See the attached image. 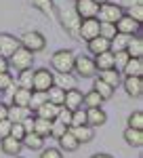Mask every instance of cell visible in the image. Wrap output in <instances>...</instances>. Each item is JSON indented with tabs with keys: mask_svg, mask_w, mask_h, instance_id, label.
Listing matches in <instances>:
<instances>
[{
	"mask_svg": "<svg viewBox=\"0 0 143 158\" xmlns=\"http://www.w3.org/2000/svg\"><path fill=\"white\" fill-rule=\"evenodd\" d=\"M63 99H65V91L59 89V86H51L47 91V101L57 106V108H63Z\"/></svg>",
	"mask_w": 143,
	"mask_h": 158,
	"instance_id": "27",
	"label": "cell"
},
{
	"mask_svg": "<svg viewBox=\"0 0 143 158\" xmlns=\"http://www.w3.org/2000/svg\"><path fill=\"white\" fill-rule=\"evenodd\" d=\"M120 74H124V78L126 76H137V78H141V74H143V61L141 59H129L126 61V65L122 68V72Z\"/></svg>",
	"mask_w": 143,
	"mask_h": 158,
	"instance_id": "22",
	"label": "cell"
},
{
	"mask_svg": "<svg viewBox=\"0 0 143 158\" xmlns=\"http://www.w3.org/2000/svg\"><path fill=\"white\" fill-rule=\"evenodd\" d=\"M122 15H124V6H122V4H116V2H101L95 19L99 23H116Z\"/></svg>",
	"mask_w": 143,
	"mask_h": 158,
	"instance_id": "3",
	"label": "cell"
},
{
	"mask_svg": "<svg viewBox=\"0 0 143 158\" xmlns=\"http://www.w3.org/2000/svg\"><path fill=\"white\" fill-rule=\"evenodd\" d=\"M11 127H13V122L9 120V118H6V120H0V139L11 135Z\"/></svg>",
	"mask_w": 143,
	"mask_h": 158,
	"instance_id": "47",
	"label": "cell"
},
{
	"mask_svg": "<svg viewBox=\"0 0 143 158\" xmlns=\"http://www.w3.org/2000/svg\"><path fill=\"white\" fill-rule=\"evenodd\" d=\"M116 30H118V34H124V36H135V34H139V23L124 13L116 21Z\"/></svg>",
	"mask_w": 143,
	"mask_h": 158,
	"instance_id": "11",
	"label": "cell"
},
{
	"mask_svg": "<svg viewBox=\"0 0 143 158\" xmlns=\"http://www.w3.org/2000/svg\"><path fill=\"white\" fill-rule=\"evenodd\" d=\"M55 86H59L63 91L76 89V78H74L72 74H57V76H55Z\"/></svg>",
	"mask_w": 143,
	"mask_h": 158,
	"instance_id": "31",
	"label": "cell"
},
{
	"mask_svg": "<svg viewBox=\"0 0 143 158\" xmlns=\"http://www.w3.org/2000/svg\"><path fill=\"white\" fill-rule=\"evenodd\" d=\"M9 72V59L0 57V74H6Z\"/></svg>",
	"mask_w": 143,
	"mask_h": 158,
	"instance_id": "49",
	"label": "cell"
},
{
	"mask_svg": "<svg viewBox=\"0 0 143 158\" xmlns=\"http://www.w3.org/2000/svg\"><path fill=\"white\" fill-rule=\"evenodd\" d=\"M57 122H61V124H65L67 129H70V122H72V112L65 108H59V112H57V118H55Z\"/></svg>",
	"mask_w": 143,
	"mask_h": 158,
	"instance_id": "44",
	"label": "cell"
},
{
	"mask_svg": "<svg viewBox=\"0 0 143 158\" xmlns=\"http://www.w3.org/2000/svg\"><path fill=\"white\" fill-rule=\"evenodd\" d=\"M40 158H63L59 148H42V154Z\"/></svg>",
	"mask_w": 143,
	"mask_h": 158,
	"instance_id": "46",
	"label": "cell"
},
{
	"mask_svg": "<svg viewBox=\"0 0 143 158\" xmlns=\"http://www.w3.org/2000/svg\"><path fill=\"white\" fill-rule=\"evenodd\" d=\"M93 2H97V4H101V2H107V0H93Z\"/></svg>",
	"mask_w": 143,
	"mask_h": 158,
	"instance_id": "51",
	"label": "cell"
},
{
	"mask_svg": "<svg viewBox=\"0 0 143 158\" xmlns=\"http://www.w3.org/2000/svg\"><path fill=\"white\" fill-rule=\"evenodd\" d=\"M57 112H59V108L47 101V103H42L40 108L36 110V116L38 118H44V120H55L57 118Z\"/></svg>",
	"mask_w": 143,
	"mask_h": 158,
	"instance_id": "29",
	"label": "cell"
},
{
	"mask_svg": "<svg viewBox=\"0 0 143 158\" xmlns=\"http://www.w3.org/2000/svg\"><path fill=\"white\" fill-rule=\"evenodd\" d=\"M80 78H93L97 76V68H95V61L91 59L88 55H76V61H74V70Z\"/></svg>",
	"mask_w": 143,
	"mask_h": 158,
	"instance_id": "7",
	"label": "cell"
},
{
	"mask_svg": "<svg viewBox=\"0 0 143 158\" xmlns=\"http://www.w3.org/2000/svg\"><path fill=\"white\" fill-rule=\"evenodd\" d=\"M13 86H15V80H13V76L9 72L6 74H0V93H6V91H15V89H13Z\"/></svg>",
	"mask_w": 143,
	"mask_h": 158,
	"instance_id": "38",
	"label": "cell"
},
{
	"mask_svg": "<svg viewBox=\"0 0 143 158\" xmlns=\"http://www.w3.org/2000/svg\"><path fill=\"white\" fill-rule=\"evenodd\" d=\"M120 86H124V91H126L129 97H141L143 95V80L137 78V76H126Z\"/></svg>",
	"mask_w": 143,
	"mask_h": 158,
	"instance_id": "12",
	"label": "cell"
},
{
	"mask_svg": "<svg viewBox=\"0 0 143 158\" xmlns=\"http://www.w3.org/2000/svg\"><path fill=\"white\" fill-rule=\"evenodd\" d=\"M126 53H129V57H133V59H141V55H143V38L139 36V34H135V36L129 38Z\"/></svg>",
	"mask_w": 143,
	"mask_h": 158,
	"instance_id": "16",
	"label": "cell"
},
{
	"mask_svg": "<svg viewBox=\"0 0 143 158\" xmlns=\"http://www.w3.org/2000/svg\"><path fill=\"white\" fill-rule=\"evenodd\" d=\"M105 122H107V114L103 112V108H88L86 110V124L91 129L103 127Z\"/></svg>",
	"mask_w": 143,
	"mask_h": 158,
	"instance_id": "13",
	"label": "cell"
},
{
	"mask_svg": "<svg viewBox=\"0 0 143 158\" xmlns=\"http://www.w3.org/2000/svg\"><path fill=\"white\" fill-rule=\"evenodd\" d=\"M86 124V110H76V112H72V122L70 127H82Z\"/></svg>",
	"mask_w": 143,
	"mask_h": 158,
	"instance_id": "39",
	"label": "cell"
},
{
	"mask_svg": "<svg viewBox=\"0 0 143 158\" xmlns=\"http://www.w3.org/2000/svg\"><path fill=\"white\" fill-rule=\"evenodd\" d=\"M93 91H97V93H99V97L105 101V99H112V97H114V91H116V89H112V86L107 85V82H103L101 78H95Z\"/></svg>",
	"mask_w": 143,
	"mask_h": 158,
	"instance_id": "30",
	"label": "cell"
},
{
	"mask_svg": "<svg viewBox=\"0 0 143 158\" xmlns=\"http://www.w3.org/2000/svg\"><path fill=\"white\" fill-rule=\"evenodd\" d=\"M53 4H55V13H57V17L61 19V25H63V30L70 34L72 38H78V30H80V17H78V13L74 9V4H67V2H61V0H53Z\"/></svg>",
	"mask_w": 143,
	"mask_h": 158,
	"instance_id": "1",
	"label": "cell"
},
{
	"mask_svg": "<svg viewBox=\"0 0 143 158\" xmlns=\"http://www.w3.org/2000/svg\"><path fill=\"white\" fill-rule=\"evenodd\" d=\"M32 65H34V53L25 51L23 47H19V49L9 57V68H15V70H19V72L32 70Z\"/></svg>",
	"mask_w": 143,
	"mask_h": 158,
	"instance_id": "4",
	"label": "cell"
},
{
	"mask_svg": "<svg viewBox=\"0 0 143 158\" xmlns=\"http://www.w3.org/2000/svg\"><path fill=\"white\" fill-rule=\"evenodd\" d=\"M19 42L30 53H40V51L47 49V38L42 36L40 32H25L23 36L19 38Z\"/></svg>",
	"mask_w": 143,
	"mask_h": 158,
	"instance_id": "6",
	"label": "cell"
},
{
	"mask_svg": "<svg viewBox=\"0 0 143 158\" xmlns=\"http://www.w3.org/2000/svg\"><path fill=\"white\" fill-rule=\"evenodd\" d=\"M6 116H9V106L0 101V120H6Z\"/></svg>",
	"mask_w": 143,
	"mask_h": 158,
	"instance_id": "48",
	"label": "cell"
},
{
	"mask_svg": "<svg viewBox=\"0 0 143 158\" xmlns=\"http://www.w3.org/2000/svg\"><path fill=\"white\" fill-rule=\"evenodd\" d=\"M97 36H99V21L97 19H82L80 21V30H78V38L88 42V40H93Z\"/></svg>",
	"mask_w": 143,
	"mask_h": 158,
	"instance_id": "9",
	"label": "cell"
},
{
	"mask_svg": "<svg viewBox=\"0 0 143 158\" xmlns=\"http://www.w3.org/2000/svg\"><path fill=\"white\" fill-rule=\"evenodd\" d=\"M74 61H76L74 51L61 49V51H57V53H53L51 65H53V70H55L57 74H72V70H74Z\"/></svg>",
	"mask_w": 143,
	"mask_h": 158,
	"instance_id": "2",
	"label": "cell"
},
{
	"mask_svg": "<svg viewBox=\"0 0 143 158\" xmlns=\"http://www.w3.org/2000/svg\"><path fill=\"white\" fill-rule=\"evenodd\" d=\"M82 95L78 89H70V91H65V99H63V108L70 110V112H76V110L82 108Z\"/></svg>",
	"mask_w": 143,
	"mask_h": 158,
	"instance_id": "14",
	"label": "cell"
},
{
	"mask_svg": "<svg viewBox=\"0 0 143 158\" xmlns=\"http://www.w3.org/2000/svg\"><path fill=\"white\" fill-rule=\"evenodd\" d=\"M86 47H88V53H93V55L97 57V55H101V53H107V51H109V40L97 36V38H93V40H88Z\"/></svg>",
	"mask_w": 143,
	"mask_h": 158,
	"instance_id": "19",
	"label": "cell"
},
{
	"mask_svg": "<svg viewBox=\"0 0 143 158\" xmlns=\"http://www.w3.org/2000/svg\"><path fill=\"white\" fill-rule=\"evenodd\" d=\"M122 137H124V141L131 148H141L143 146V131H137V129H129L126 127V131H124Z\"/></svg>",
	"mask_w": 143,
	"mask_h": 158,
	"instance_id": "25",
	"label": "cell"
},
{
	"mask_svg": "<svg viewBox=\"0 0 143 158\" xmlns=\"http://www.w3.org/2000/svg\"><path fill=\"white\" fill-rule=\"evenodd\" d=\"M129 38H131V36H124V34H116V36L109 40V51H112V53H120V51H126Z\"/></svg>",
	"mask_w": 143,
	"mask_h": 158,
	"instance_id": "32",
	"label": "cell"
},
{
	"mask_svg": "<svg viewBox=\"0 0 143 158\" xmlns=\"http://www.w3.org/2000/svg\"><path fill=\"white\" fill-rule=\"evenodd\" d=\"M19 47H21L19 38L11 36V34H0V57L9 59V57H11Z\"/></svg>",
	"mask_w": 143,
	"mask_h": 158,
	"instance_id": "10",
	"label": "cell"
},
{
	"mask_svg": "<svg viewBox=\"0 0 143 158\" xmlns=\"http://www.w3.org/2000/svg\"><path fill=\"white\" fill-rule=\"evenodd\" d=\"M51 86H55V74L51 72V70H47V68L34 70L32 91H40V93H47Z\"/></svg>",
	"mask_w": 143,
	"mask_h": 158,
	"instance_id": "5",
	"label": "cell"
},
{
	"mask_svg": "<svg viewBox=\"0 0 143 158\" xmlns=\"http://www.w3.org/2000/svg\"><path fill=\"white\" fill-rule=\"evenodd\" d=\"M131 19H135L137 23L141 25L143 21V4H135V6H129V13H126Z\"/></svg>",
	"mask_w": 143,
	"mask_h": 158,
	"instance_id": "41",
	"label": "cell"
},
{
	"mask_svg": "<svg viewBox=\"0 0 143 158\" xmlns=\"http://www.w3.org/2000/svg\"><path fill=\"white\" fill-rule=\"evenodd\" d=\"M101 103H103V99L99 97L97 91H88L82 95V106H86V108H101Z\"/></svg>",
	"mask_w": 143,
	"mask_h": 158,
	"instance_id": "33",
	"label": "cell"
},
{
	"mask_svg": "<svg viewBox=\"0 0 143 158\" xmlns=\"http://www.w3.org/2000/svg\"><path fill=\"white\" fill-rule=\"evenodd\" d=\"M30 116H32V110L30 108H19V106H13V103L9 106V116L6 118L11 122H23Z\"/></svg>",
	"mask_w": 143,
	"mask_h": 158,
	"instance_id": "21",
	"label": "cell"
},
{
	"mask_svg": "<svg viewBox=\"0 0 143 158\" xmlns=\"http://www.w3.org/2000/svg\"><path fill=\"white\" fill-rule=\"evenodd\" d=\"M91 158H114L112 154H93Z\"/></svg>",
	"mask_w": 143,
	"mask_h": 158,
	"instance_id": "50",
	"label": "cell"
},
{
	"mask_svg": "<svg viewBox=\"0 0 143 158\" xmlns=\"http://www.w3.org/2000/svg\"><path fill=\"white\" fill-rule=\"evenodd\" d=\"M15 158H21V156H15Z\"/></svg>",
	"mask_w": 143,
	"mask_h": 158,
	"instance_id": "52",
	"label": "cell"
},
{
	"mask_svg": "<svg viewBox=\"0 0 143 158\" xmlns=\"http://www.w3.org/2000/svg\"><path fill=\"white\" fill-rule=\"evenodd\" d=\"M93 61H95L97 72H103V70H114V53H112V51L97 55Z\"/></svg>",
	"mask_w": 143,
	"mask_h": 158,
	"instance_id": "20",
	"label": "cell"
},
{
	"mask_svg": "<svg viewBox=\"0 0 143 158\" xmlns=\"http://www.w3.org/2000/svg\"><path fill=\"white\" fill-rule=\"evenodd\" d=\"M74 9H76L80 19H95L97 11H99V4L93 2V0H76Z\"/></svg>",
	"mask_w": 143,
	"mask_h": 158,
	"instance_id": "8",
	"label": "cell"
},
{
	"mask_svg": "<svg viewBox=\"0 0 143 158\" xmlns=\"http://www.w3.org/2000/svg\"><path fill=\"white\" fill-rule=\"evenodd\" d=\"M21 146L27 148V150H42L44 148V137L36 135L34 131L32 133H25V137L21 139Z\"/></svg>",
	"mask_w": 143,
	"mask_h": 158,
	"instance_id": "24",
	"label": "cell"
},
{
	"mask_svg": "<svg viewBox=\"0 0 143 158\" xmlns=\"http://www.w3.org/2000/svg\"><path fill=\"white\" fill-rule=\"evenodd\" d=\"M131 59L129 57V53L126 51H120V53H114V68L118 70V72H122V68L126 65V61Z\"/></svg>",
	"mask_w": 143,
	"mask_h": 158,
	"instance_id": "40",
	"label": "cell"
},
{
	"mask_svg": "<svg viewBox=\"0 0 143 158\" xmlns=\"http://www.w3.org/2000/svg\"><path fill=\"white\" fill-rule=\"evenodd\" d=\"M51 127H53V120H44V118L34 116V127H32V131H34L36 135L48 137V135H51Z\"/></svg>",
	"mask_w": 143,
	"mask_h": 158,
	"instance_id": "28",
	"label": "cell"
},
{
	"mask_svg": "<svg viewBox=\"0 0 143 158\" xmlns=\"http://www.w3.org/2000/svg\"><path fill=\"white\" fill-rule=\"evenodd\" d=\"M118 34L116 30V23H99V36L105 38V40H112V38Z\"/></svg>",
	"mask_w": 143,
	"mask_h": 158,
	"instance_id": "36",
	"label": "cell"
},
{
	"mask_svg": "<svg viewBox=\"0 0 143 158\" xmlns=\"http://www.w3.org/2000/svg\"><path fill=\"white\" fill-rule=\"evenodd\" d=\"M57 141H59V150H61V152H76V150L80 148V143L76 141V137L70 133V129L61 135Z\"/></svg>",
	"mask_w": 143,
	"mask_h": 158,
	"instance_id": "18",
	"label": "cell"
},
{
	"mask_svg": "<svg viewBox=\"0 0 143 158\" xmlns=\"http://www.w3.org/2000/svg\"><path fill=\"white\" fill-rule=\"evenodd\" d=\"M129 129H137V131L143 129V112L141 110H135L129 116Z\"/></svg>",
	"mask_w": 143,
	"mask_h": 158,
	"instance_id": "37",
	"label": "cell"
},
{
	"mask_svg": "<svg viewBox=\"0 0 143 158\" xmlns=\"http://www.w3.org/2000/svg\"><path fill=\"white\" fill-rule=\"evenodd\" d=\"M9 137H13V139H17V141H21L25 137V129H23V124L21 122H13V127H11V135Z\"/></svg>",
	"mask_w": 143,
	"mask_h": 158,
	"instance_id": "43",
	"label": "cell"
},
{
	"mask_svg": "<svg viewBox=\"0 0 143 158\" xmlns=\"http://www.w3.org/2000/svg\"><path fill=\"white\" fill-rule=\"evenodd\" d=\"M99 78H101L103 82H107L112 89H116V86L122 85V74H120L116 68H114V70H103V72H99Z\"/></svg>",
	"mask_w": 143,
	"mask_h": 158,
	"instance_id": "23",
	"label": "cell"
},
{
	"mask_svg": "<svg viewBox=\"0 0 143 158\" xmlns=\"http://www.w3.org/2000/svg\"><path fill=\"white\" fill-rule=\"evenodd\" d=\"M42 103H47V93H40V91H32V97H30V106L27 108L36 112Z\"/></svg>",
	"mask_w": 143,
	"mask_h": 158,
	"instance_id": "35",
	"label": "cell"
},
{
	"mask_svg": "<svg viewBox=\"0 0 143 158\" xmlns=\"http://www.w3.org/2000/svg\"><path fill=\"white\" fill-rule=\"evenodd\" d=\"M70 133L76 137L78 143H88L95 137V129H91L88 124H82V127H70Z\"/></svg>",
	"mask_w": 143,
	"mask_h": 158,
	"instance_id": "15",
	"label": "cell"
},
{
	"mask_svg": "<svg viewBox=\"0 0 143 158\" xmlns=\"http://www.w3.org/2000/svg\"><path fill=\"white\" fill-rule=\"evenodd\" d=\"M67 131V127L65 124H61V122H57V120H53V127H51V137H55V139H59L61 135Z\"/></svg>",
	"mask_w": 143,
	"mask_h": 158,
	"instance_id": "45",
	"label": "cell"
},
{
	"mask_svg": "<svg viewBox=\"0 0 143 158\" xmlns=\"http://www.w3.org/2000/svg\"><path fill=\"white\" fill-rule=\"evenodd\" d=\"M32 2V6H36L38 11H42V13H53V0H30Z\"/></svg>",
	"mask_w": 143,
	"mask_h": 158,
	"instance_id": "42",
	"label": "cell"
},
{
	"mask_svg": "<svg viewBox=\"0 0 143 158\" xmlns=\"http://www.w3.org/2000/svg\"><path fill=\"white\" fill-rule=\"evenodd\" d=\"M0 148H2V152L4 154H9V156H17L19 152H21V141H17V139H13V137H2L0 139Z\"/></svg>",
	"mask_w": 143,
	"mask_h": 158,
	"instance_id": "17",
	"label": "cell"
},
{
	"mask_svg": "<svg viewBox=\"0 0 143 158\" xmlns=\"http://www.w3.org/2000/svg\"><path fill=\"white\" fill-rule=\"evenodd\" d=\"M32 80H34V70H23V72H19L17 85H19V89L32 91Z\"/></svg>",
	"mask_w": 143,
	"mask_h": 158,
	"instance_id": "34",
	"label": "cell"
},
{
	"mask_svg": "<svg viewBox=\"0 0 143 158\" xmlns=\"http://www.w3.org/2000/svg\"><path fill=\"white\" fill-rule=\"evenodd\" d=\"M30 97H32V91L27 89H15L13 91V106H19V108H27L30 106Z\"/></svg>",
	"mask_w": 143,
	"mask_h": 158,
	"instance_id": "26",
	"label": "cell"
}]
</instances>
